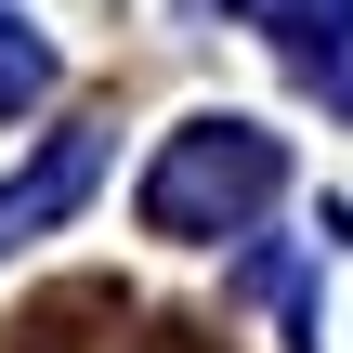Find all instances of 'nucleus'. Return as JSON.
Returning <instances> with one entry per match:
<instances>
[{"instance_id": "nucleus-2", "label": "nucleus", "mask_w": 353, "mask_h": 353, "mask_svg": "<svg viewBox=\"0 0 353 353\" xmlns=\"http://www.w3.org/2000/svg\"><path fill=\"white\" fill-rule=\"evenodd\" d=\"M92 170H105V131H52V144H39V170H26V183H0V249H26L39 223H65V210L92 196Z\"/></svg>"}, {"instance_id": "nucleus-3", "label": "nucleus", "mask_w": 353, "mask_h": 353, "mask_svg": "<svg viewBox=\"0 0 353 353\" xmlns=\"http://www.w3.org/2000/svg\"><path fill=\"white\" fill-rule=\"evenodd\" d=\"M236 26H262V39H288V52H314V39H341L353 0H223Z\"/></svg>"}, {"instance_id": "nucleus-4", "label": "nucleus", "mask_w": 353, "mask_h": 353, "mask_svg": "<svg viewBox=\"0 0 353 353\" xmlns=\"http://www.w3.org/2000/svg\"><path fill=\"white\" fill-rule=\"evenodd\" d=\"M39 92H52V52H39L26 26H0V118H13V105H39Z\"/></svg>"}, {"instance_id": "nucleus-1", "label": "nucleus", "mask_w": 353, "mask_h": 353, "mask_svg": "<svg viewBox=\"0 0 353 353\" xmlns=\"http://www.w3.org/2000/svg\"><path fill=\"white\" fill-rule=\"evenodd\" d=\"M275 183H288L275 131H249V118H196V131H170L157 170H144V236H236Z\"/></svg>"}]
</instances>
